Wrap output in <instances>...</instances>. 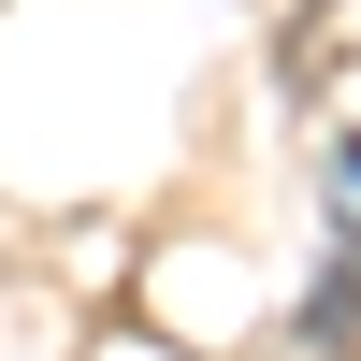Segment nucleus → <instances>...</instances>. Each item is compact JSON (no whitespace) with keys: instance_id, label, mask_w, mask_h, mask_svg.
I'll list each match as a JSON object with an SVG mask.
<instances>
[{"instance_id":"obj_1","label":"nucleus","mask_w":361,"mask_h":361,"mask_svg":"<svg viewBox=\"0 0 361 361\" xmlns=\"http://www.w3.org/2000/svg\"><path fill=\"white\" fill-rule=\"evenodd\" d=\"M304 333H318V347H347V333H361V275H318V304H304Z\"/></svg>"},{"instance_id":"obj_2","label":"nucleus","mask_w":361,"mask_h":361,"mask_svg":"<svg viewBox=\"0 0 361 361\" xmlns=\"http://www.w3.org/2000/svg\"><path fill=\"white\" fill-rule=\"evenodd\" d=\"M347 202H361V145H347Z\"/></svg>"}]
</instances>
